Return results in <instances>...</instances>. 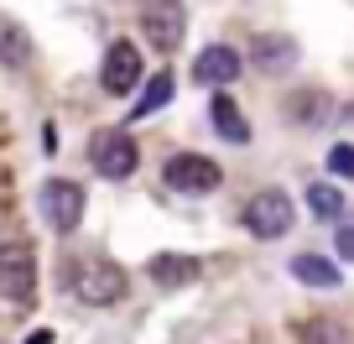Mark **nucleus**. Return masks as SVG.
<instances>
[{
    "mask_svg": "<svg viewBox=\"0 0 354 344\" xmlns=\"http://www.w3.org/2000/svg\"><path fill=\"white\" fill-rule=\"evenodd\" d=\"M26 57H32V37H26L11 16H0V63H6V68H21Z\"/></svg>",
    "mask_w": 354,
    "mask_h": 344,
    "instance_id": "nucleus-15",
    "label": "nucleus"
},
{
    "mask_svg": "<svg viewBox=\"0 0 354 344\" xmlns=\"http://www.w3.org/2000/svg\"><path fill=\"white\" fill-rule=\"evenodd\" d=\"M37 209H42L47 230L73 235L78 224H84V188H78V183H68V178H53V183H42V188H37Z\"/></svg>",
    "mask_w": 354,
    "mask_h": 344,
    "instance_id": "nucleus-2",
    "label": "nucleus"
},
{
    "mask_svg": "<svg viewBox=\"0 0 354 344\" xmlns=\"http://www.w3.org/2000/svg\"><path fill=\"white\" fill-rule=\"evenodd\" d=\"M88 162H94V172L110 183H125L136 172V162H141V152L131 146V136L125 131H100L94 141H88Z\"/></svg>",
    "mask_w": 354,
    "mask_h": 344,
    "instance_id": "nucleus-4",
    "label": "nucleus"
},
{
    "mask_svg": "<svg viewBox=\"0 0 354 344\" xmlns=\"http://www.w3.org/2000/svg\"><path fill=\"white\" fill-rule=\"evenodd\" d=\"M203 261L198 255H177V251H162L146 261V277L156 282V287H188V282H198Z\"/></svg>",
    "mask_w": 354,
    "mask_h": 344,
    "instance_id": "nucleus-11",
    "label": "nucleus"
},
{
    "mask_svg": "<svg viewBox=\"0 0 354 344\" xmlns=\"http://www.w3.org/2000/svg\"><path fill=\"white\" fill-rule=\"evenodd\" d=\"M240 53H234V47L230 42H214V47H203V53H198V63H193V78H198V84H203V89H230V84H234V78H240Z\"/></svg>",
    "mask_w": 354,
    "mask_h": 344,
    "instance_id": "nucleus-8",
    "label": "nucleus"
},
{
    "mask_svg": "<svg viewBox=\"0 0 354 344\" xmlns=\"http://www.w3.org/2000/svg\"><path fill=\"white\" fill-rule=\"evenodd\" d=\"M26 344H47V334H42V329H37V334H32V339H26Z\"/></svg>",
    "mask_w": 354,
    "mask_h": 344,
    "instance_id": "nucleus-20",
    "label": "nucleus"
},
{
    "mask_svg": "<svg viewBox=\"0 0 354 344\" xmlns=\"http://www.w3.org/2000/svg\"><path fill=\"white\" fill-rule=\"evenodd\" d=\"M250 63L261 68V73L281 78V73H292V63H297V42H292V37H281V32H261V37L250 42Z\"/></svg>",
    "mask_w": 354,
    "mask_h": 344,
    "instance_id": "nucleus-10",
    "label": "nucleus"
},
{
    "mask_svg": "<svg viewBox=\"0 0 354 344\" xmlns=\"http://www.w3.org/2000/svg\"><path fill=\"white\" fill-rule=\"evenodd\" d=\"M328 172H333V178H354V146L349 141L328 152Z\"/></svg>",
    "mask_w": 354,
    "mask_h": 344,
    "instance_id": "nucleus-18",
    "label": "nucleus"
},
{
    "mask_svg": "<svg viewBox=\"0 0 354 344\" xmlns=\"http://www.w3.org/2000/svg\"><path fill=\"white\" fill-rule=\"evenodd\" d=\"M136 84H141V47L136 42H110V53H104V63H100V89L104 94H131Z\"/></svg>",
    "mask_w": 354,
    "mask_h": 344,
    "instance_id": "nucleus-6",
    "label": "nucleus"
},
{
    "mask_svg": "<svg viewBox=\"0 0 354 344\" xmlns=\"http://www.w3.org/2000/svg\"><path fill=\"white\" fill-rule=\"evenodd\" d=\"M292 277L302 282V287H318V292H333V287H344V277H339V266L333 261H323V255H292Z\"/></svg>",
    "mask_w": 354,
    "mask_h": 344,
    "instance_id": "nucleus-12",
    "label": "nucleus"
},
{
    "mask_svg": "<svg viewBox=\"0 0 354 344\" xmlns=\"http://www.w3.org/2000/svg\"><path fill=\"white\" fill-rule=\"evenodd\" d=\"M240 219H245V230H250L255 240H281V235L292 230V219H297V209H292V199L281 188H261L240 209Z\"/></svg>",
    "mask_w": 354,
    "mask_h": 344,
    "instance_id": "nucleus-1",
    "label": "nucleus"
},
{
    "mask_svg": "<svg viewBox=\"0 0 354 344\" xmlns=\"http://www.w3.org/2000/svg\"><path fill=\"white\" fill-rule=\"evenodd\" d=\"M32 251L26 245H6L0 251V298H11V302H26L32 298Z\"/></svg>",
    "mask_w": 354,
    "mask_h": 344,
    "instance_id": "nucleus-9",
    "label": "nucleus"
},
{
    "mask_svg": "<svg viewBox=\"0 0 354 344\" xmlns=\"http://www.w3.org/2000/svg\"><path fill=\"white\" fill-rule=\"evenodd\" d=\"M162 178H167V188H172V193H193V199H203V193L219 188L224 172H219V162H209V156L183 152V156H167Z\"/></svg>",
    "mask_w": 354,
    "mask_h": 344,
    "instance_id": "nucleus-3",
    "label": "nucleus"
},
{
    "mask_svg": "<svg viewBox=\"0 0 354 344\" xmlns=\"http://www.w3.org/2000/svg\"><path fill=\"white\" fill-rule=\"evenodd\" d=\"M141 32L156 53H177L183 32H188V11L183 6H141Z\"/></svg>",
    "mask_w": 354,
    "mask_h": 344,
    "instance_id": "nucleus-7",
    "label": "nucleus"
},
{
    "mask_svg": "<svg viewBox=\"0 0 354 344\" xmlns=\"http://www.w3.org/2000/svg\"><path fill=\"white\" fill-rule=\"evenodd\" d=\"M209 120H214V131H219L224 141H234V146H245V141H250V125H245L240 105H234L230 94H214V105H209Z\"/></svg>",
    "mask_w": 354,
    "mask_h": 344,
    "instance_id": "nucleus-13",
    "label": "nucleus"
},
{
    "mask_svg": "<svg viewBox=\"0 0 354 344\" xmlns=\"http://www.w3.org/2000/svg\"><path fill=\"white\" fill-rule=\"evenodd\" d=\"M73 292H78V302H88V308H110V302L125 298V271L110 266V261H88V266H78Z\"/></svg>",
    "mask_w": 354,
    "mask_h": 344,
    "instance_id": "nucleus-5",
    "label": "nucleus"
},
{
    "mask_svg": "<svg viewBox=\"0 0 354 344\" xmlns=\"http://www.w3.org/2000/svg\"><path fill=\"white\" fill-rule=\"evenodd\" d=\"M333 245H339L344 261H354V214H344V219H339V230H333Z\"/></svg>",
    "mask_w": 354,
    "mask_h": 344,
    "instance_id": "nucleus-19",
    "label": "nucleus"
},
{
    "mask_svg": "<svg viewBox=\"0 0 354 344\" xmlns=\"http://www.w3.org/2000/svg\"><path fill=\"white\" fill-rule=\"evenodd\" d=\"M302 344H349V329L333 323V318H318V323L302 329Z\"/></svg>",
    "mask_w": 354,
    "mask_h": 344,
    "instance_id": "nucleus-17",
    "label": "nucleus"
},
{
    "mask_svg": "<svg viewBox=\"0 0 354 344\" xmlns=\"http://www.w3.org/2000/svg\"><path fill=\"white\" fill-rule=\"evenodd\" d=\"M308 209L318 214V219H339L344 214V193L333 188V183H313L308 188Z\"/></svg>",
    "mask_w": 354,
    "mask_h": 344,
    "instance_id": "nucleus-16",
    "label": "nucleus"
},
{
    "mask_svg": "<svg viewBox=\"0 0 354 344\" xmlns=\"http://www.w3.org/2000/svg\"><path fill=\"white\" fill-rule=\"evenodd\" d=\"M167 100H172V73L162 68V73H151V78L141 84V105H131V120H146V115H156Z\"/></svg>",
    "mask_w": 354,
    "mask_h": 344,
    "instance_id": "nucleus-14",
    "label": "nucleus"
}]
</instances>
